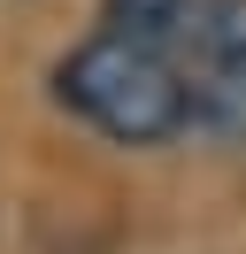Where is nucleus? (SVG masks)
Listing matches in <instances>:
<instances>
[{"mask_svg": "<svg viewBox=\"0 0 246 254\" xmlns=\"http://www.w3.org/2000/svg\"><path fill=\"white\" fill-rule=\"evenodd\" d=\"M200 0H100V23L123 39H154V47H177L184 23H192Z\"/></svg>", "mask_w": 246, "mask_h": 254, "instance_id": "3", "label": "nucleus"}, {"mask_svg": "<svg viewBox=\"0 0 246 254\" xmlns=\"http://www.w3.org/2000/svg\"><path fill=\"white\" fill-rule=\"evenodd\" d=\"M192 131L215 146H246V0H200L177 39Z\"/></svg>", "mask_w": 246, "mask_h": 254, "instance_id": "2", "label": "nucleus"}, {"mask_svg": "<svg viewBox=\"0 0 246 254\" xmlns=\"http://www.w3.org/2000/svg\"><path fill=\"white\" fill-rule=\"evenodd\" d=\"M54 100L77 124H92L100 139H116V146H169L177 131H192L177 47L123 39L108 23L54 62Z\"/></svg>", "mask_w": 246, "mask_h": 254, "instance_id": "1", "label": "nucleus"}]
</instances>
